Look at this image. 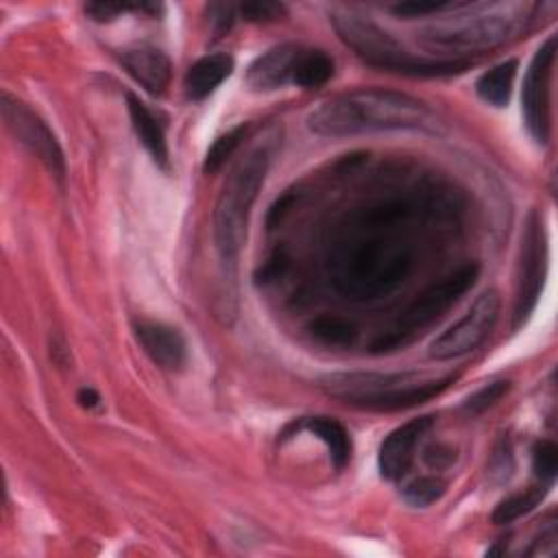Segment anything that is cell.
<instances>
[{"label":"cell","mask_w":558,"mask_h":558,"mask_svg":"<svg viewBox=\"0 0 558 558\" xmlns=\"http://www.w3.org/2000/svg\"><path fill=\"white\" fill-rule=\"evenodd\" d=\"M432 109L403 92L355 89L320 102L307 116V129L323 137H349L375 131H432Z\"/></svg>","instance_id":"obj_1"},{"label":"cell","mask_w":558,"mask_h":558,"mask_svg":"<svg viewBox=\"0 0 558 558\" xmlns=\"http://www.w3.org/2000/svg\"><path fill=\"white\" fill-rule=\"evenodd\" d=\"M364 229V227H362ZM412 270L408 244L377 235H353L336 242L329 255L333 288L351 301H375L395 292Z\"/></svg>","instance_id":"obj_2"},{"label":"cell","mask_w":558,"mask_h":558,"mask_svg":"<svg viewBox=\"0 0 558 558\" xmlns=\"http://www.w3.org/2000/svg\"><path fill=\"white\" fill-rule=\"evenodd\" d=\"M469 9V13H456L425 26L418 33V44L429 52L453 54V61H460L458 57L462 54L486 52L514 39L525 31L536 7L527 2H495Z\"/></svg>","instance_id":"obj_3"},{"label":"cell","mask_w":558,"mask_h":558,"mask_svg":"<svg viewBox=\"0 0 558 558\" xmlns=\"http://www.w3.org/2000/svg\"><path fill=\"white\" fill-rule=\"evenodd\" d=\"M453 375L423 373H329L318 379L320 390L347 405L375 412H395L421 405L449 388Z\"/></svg>","instance_id":"obj_4"},{"label":"cell","mask_w":558,"mask_h":558,"mask_svg":"<svg viewBox=\"0 0 558 558\" xmlns=\"http://www.w3.org/2000/svg\"><path fill=\"white\" fill-rule=\"evenodd\" d=\"M270 146L266 142L251 148L229 172L211 216L214 246L220 259L229 266L235 264L246 238V225L257 192L270 166Z\"/></svg>","instance_id":"obj_5"},{"label":"cell","mask_w":558,"mask_h":558,"mask_svg":"<svg viewBox=\"0 0 558 558\" xmlns=\"http://www.w3.org/2000/svg\"><path fill=\"white\" fill-rule=\"evenodd\" d=\"M331 24L338 37L360 59L379 70L399 72L405 76H449L469 68V61L414 57L375 22L355 13H333Z\"/></svg>","instance_id":"obj_6"},{"label":"cell","mask_w":558,"mask_h":558,"mask_svg":"<svg viewBox=\"0 0 558 558\" xmlns=\"http://www.w3.org/2000/svg\"><path fill=\"white\" fill-rule=\"evenodd\" d=\"M480 266L475 262L462 264L451 275L429 286L399 318V323L373 344V353H386L405 344L416 331L432 325L442 312H447L477 279Z\"/></svg>","instance_id":"obj_7"},{"label":"cell","mask_w":558,"mask_h":558,"mask_svg":"<svg viewBox=\"0 0 558 558\" xmlns=\"http://www.w3.org/2000/svg\"><path fill=\"white\" fill-rule=\"evenodd\" d=\"M499 292L495 288L484 290L466 310V314L429 344V357L445 362L475 351L493 331L499 318Z\"/></svg>","instance_id":"obj_8"},{"label":"cell","mask_w":558,"mask_h":558,"mask_svg":"<svg viewBox=\"0 0 558 558\" xmlns=\"http://www.w3.org/2000/svg\"><path fill=\"white\" fill-rule=\"evenodd\" d=\"M556 59V35L547 37V41L536 50L530 61V68L523 78L521 89V111L530 135L538 144H547L551 131V68Z\"/></svg>","instance_id":"obj_9"},{"label":"cell","mask_w":558,"mask_h":558,"mask_svg":"<svg viewBox=\"0 0 558 558\" xmlns=\"http://www.w3.org/2000/svg\"><path fill=\"white\" fill-rule=\"evenodd\" d=\"M2 118L7 122V129L13 133V137L26 146L59 181L65 177V157L63 150L54 137V133L48 129V124L22 100L13 98L11 94H2L0 98Z\"/></svg>","instance_id":"obj_10"},{"label":"cell","mask_w":558,"mask_h":558,"mask_svg":"<svg viewBox=\"0 0 558 558\" xmlns=\"http://www.w3.org/2000/svg\"><path fill=\"white\" fill-rule=\"evenodd\" d=\"M545 231L536 211L530 214L527 227L521 240V259H519V286L514 301V329H519L536 307V301L543 290L545 277Z\"/></svg>","instance_id":"obj_11"},{"label":"cell","mask_w":558,"mask_h":558,"mask_svg":"<svg viewBox=\"0 0 558 558\" xmlns=\"http://www.w3.org/2000/svg\"><path fill=\"white\" fill-rule=\"evenodd\" d=\"M432 423H434V418L429 414H425V416L403 423L401 427L392 429L384 438V442L379 445V453H377V466H379L381 477L397 482L408 473V469L414 460L416 447L423 440V436L429 432Z\"/></svg>","instance_id":"obj_12"},{"label":"cell","mask_w":558,"mask_h":558,"mask_svg":"<svg viewBox=\"0 0 558 558\" xmlns=\"http://www.w3.org/2000/svg\"><path fill=\"white\" fill-rule=\"evenodd\" d=\"M135 338L144 353L166 371H179L187 362V344L179 329L155 323V320H140L135 325Z\"/></svg>","instance_id":"obj_13"},{"label":"cell","mask_w":558,"mask_h":558,"mask_svg":"<svg viewBox=\"0 0 558 558\" xmlns=\"http://www.w3.org/2000/svg\"><path fill=\"white\" fill-rule=\"evenodd\" d=\"M301 52V46L296 44H281L264 54H259L246 70V85L253 92H272L283 87L286 83H292V70L296 63V57Z\"/></svg>","instance_id":"obj_14"},{"label":"cell","mask_w":558,"mask_h":558,"mask_svg":"<svg viewBox=\"0 0 558 558\" xmlns=\"http://www.w3.org/2000/svg\"><path fill=\"white\" fill-rule=\"evenodd\" d=\"M120 63L122 68L137 81L146 92L161 94L170 83V59L153 46L140 44L120 50Z\"/></svg>","instance_id":"obj_15"},{"label":"cell","mask_w":558,"mask_h":558,"mask_svg":"<svg viewBox=\"0 0 558 558\" xmlns=\"http://www.w3.org/2000/svg\"><path fill=\"white\" fill-rule=\"evenodd\" d=\"M231 72H233V57L225 52L201 57L185 72V78H183L185 96L190 100L207 98L225 78L231 76Z\"/></svg>","instance_id":"obj_16"},{"label":"cell","mask_w":558,"mask_h":558,"mask_svg":"<svg viewBox=\"0 0 558 558\" xmlns=\"http://www.w3.org/2000/svg\"><path fill=\"white\" fill-rule=\"evenodd\" d=\"M126 102H129V116H131V124L142 142V146L148 150V155L153 157V161L168 170L170 166V157H168V144H166V135L163 129L159 124V120L153 116V111L135 96V94H126Z\"/></svg>","instance_id":"obj_17"},{"label":"cell","mask_w":558,"mask_h":558,"mask_svg":"<svg viewBox=\"0 0 558 558\" xmlns=\"http://www.w3.org/2000/svg\"><path fill=\"white\" fill-rule=\"evenodd\" d=\"M514 76H517V61L508 59L490 68L488 72H484L475 83V92L484 102L493 107H504L510 100Z\"/></svg>","instance_id":"obj_18"},{"label":"cell","mask_w":558,"mask_h":558,"mask_svg":"<svg viewBox=\"0 0 558 558\" xmlns=\"http://www.w3.org/2000/svg\"><path fill=\"white\" fill-rule=\"evenodd\" d=\"M305 427L327 445L333 469H344L351 458V438L347 429L327 416H312L305 421Z\"/></svg>","instance_id":"obj_19"},{"label":"cell","mask_w":558,"mask_h":558,"mask_svg":"<svg viewBox=\"0 0 558 558\" xmlns=\"http://www.w3.org/2000/svg\"><path fill=\"white\" fill-rule=\"evenodd\" d=\"M333 76V61L327 52L314 48H301L294 70L292 83L305 89H314L325 85Z\"/></svg>","instance_id":"obj_20"},{"label":"cell","mask_w":558,"mask_h":558,"mask_svg":"<svg viewBox=\"0 0 558 558\" xmlns=\"http://www.w3.org/2000/svg\"><path fill=\"white\" fill-rule=\"evenodd\" d=\"M545 493H547V486L541 484V486H534V488H527L523 493H514V495L501 499L495 506V510L490 514V521L495 525H506V523L517 521L519 517H523L530 510H534L541 504V499L545 497Z\"/></svg>","instance_id":"obj_21"},{"label":"cell","mask_w":558,"mask_h":558,"mask_svg":"<svg viewBox=\"0 0 558 558\" xmlns=\"http://www.w3.org/2000/svg\"><path fill=\"white\" fill-rule=\"evenodd\" d=\"M310 333L329 347H347L355 340V327L347 318L331 314L316 316L310 323Z\"/></svg>","instance_id":"obj_22"},{"label":"cell","mask_w":558,"mask_h":558,"mask_svg":"<svg viewBox=\"0 0 558 558\" xmlns=\"http://www.w3.org/2000/svg\"><path fill=\"white\" fill-rule=\"evenodd\" d=\"M447 490V482L436 475H423L408 482L401 490V497L412 508H427L438 501Z\"/></svg>","instance_id":"obj_23"},{"label":"cell","mask_w":558,"mask_h":558,"mask_svg":"<svg viewBox=\"0 0 558 558\" xmlns=\"http://www.w3.org/2000/svg\"><path fill=\"white\" fill-rule=\"evenodd\" d=\"M244 131H246V126L238 124L231 131H227V133H222L214 140V144L207 148L205 159H203V172L205 174H214L222 168V163L233 155L240 140L244 137Z\"/></svg>","instance_id":"obj_24"},{"label":"cell","mask_w":558,"mask_h":558,"mask_svg":"<svg viewBox=\"0 0 558 558\" xmlns=\"http://www.w3.org/2000/svg\"><path fill=\"white\" fill-rule=\"evenodd\" d=\"M532 471L545 486H549L556 480L558 447L551 440L543 438L532 447Z\"/></svg>","instance_id":"obj_25"},{"label":"cell","mask_w":558,"mask_h":558,"mask_svg":"<svg viewBox=\"0 0 558 558\" xmlns=\"http://www.w3.org/2000/svg\"><path fill=\"white\" fill-rule=\"evenodd\" d=\"M510 390V381H490L486 386H482L477 392H473L466 401H464V410L471 412V414H477V412H484L488 410L490 405H495L504 395H508Z\"/></svg>","instance_id":"obj_26"},{"label":"cell","mask_w":558,"mask_h":558,"mask_svg":"<svg viewBox=\"0 0 558 558\" xmlns=\"http://www.w3.org/2000/svg\"><path fill=\"white\" fill-rule=\"evenodd\" d=\"M466 4L469 2H401V4L392 7V13L403 15V17H418V15H429V13L464 9Z\"/></svg>","instance_id":"obj_27"},{"label":"cell","mask_w":558,"mask_h":558,"mask_svg":"<svg viewBox=\"0 0 558 558\" xmlns=\"http://www.w3.org/2000/svg\"><path fill=\"white\" fill-rule=\"evenodd\" d=\"M240 13L248 22H270L277 20L286 13V7L279 2H268V0H257V2H244L240 7Z\"/></svg>","instance_id":"obj_28"},{"label":"cell","mask_w":558,"mask_h":558,"mask_svg":"<svg viewBox=\"0 0 558 558\" xmlns=\"http://www.w3.org/2000/svg\"><path fill=\"white\" fill-rule=\"evenodd\" d=\"M207 15H209V24L216 33V37H220L222 33H227L233 24V7L225 4V2H216L207 7Z\"/></svg>","instance_id":"obj_29"},{"label":"cell","mask_w":558,"mask_h":558,"mask_svg":"<svg viewBox=\"0 0 558 558\" xmlns=\"http://www.w3.org/2000/svg\"><path fill=\"white\" fill-rule=\"evenodd\" d=\"M133 7H124V4H105V2H96V4H87L85 13L96 20V22H109L113 17H118L120 13L129 11Z\"/></svg>","instance_id":"obj_30"},{"label":"cell","mask_w":558,"mask_h":558,"mask_svg":"<svg viewBox=\"0 0 558 558\" xmlns=\"http://www.w3.org/2000/svg\"><path fill=\"white\" fill-rule=\"evenodd\" d=\"M456 453L449 449V447H442V445H434V447H427L425 453H423V460L432 466V469H445L453 462Z\"/></svg>","instance_id":"obj_31"},{"label":"cell","mask_w":558,"mask_h":558,"mask_svg":"<svg viewBox=\"0 0 558 558\" xmlns=\"http://www.w3.org/2000/svg\"><path fill=\"white\" fill-rule=\"evenodd\" d=\"M290 203H292V196L288 194V196H283L281 201H277V203L270 207V214H268V227H272L277 220H281V216L288 211Z\"/></svg>","instance_id":"obj_32"},{"label":"cell","mask_w":558,"mask_h":558,"mask_svg":"<svg viewBox=\"0 0 558 558\" xmlns=\"http://www.w3.org/2000/svg\"><path fill=\"white\" fill-rule=\"evenodd\" d=\"M98 401H100V397H98L96 390H92V388H81L78 390V403L83 408H94V405H98Z\"/></svg>","instance_id":"obj_33"}]
</instances>
